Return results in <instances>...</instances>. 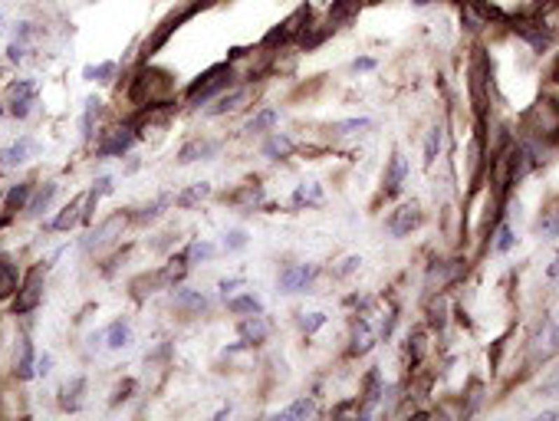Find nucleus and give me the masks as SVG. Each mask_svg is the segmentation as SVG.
Here are the masks:
<instances>
[{
    "label": "nucleus",
    "mask_w": 559,
    "mask_h": 421,
    "mask_svg": "<svg viewBox=\"0 0 559 421\" xmlns=\"http://www.w3.org/2000/svg\"><path fill=\"white\" fill-rule=\"evenodd\" d=\"M30 195H33V181L13 184L11 191H7V198H4V211H7V214H17V211H23V207L30 205Z\"/></svg>",
    "instance_id": "obj_18"
},
{
    "label": "nucleus",
    "mask_w": 559,
    "mask_h": 421,
    "mask_svg": "<svg viewBox=\"0 0 559 421\" xmlns=\"http://www.w3.org/2000/svg\"><path fill=\"white\" fill-rule=\"evenodd\" d=\"M234 66L230 63H217L211 66L205 76H198L191 86H188V92H184V99H188V106H205L207 99H214L217 92H224V89L234 86Z\"/></svg>",
    "instance_id": "obj_2"
},
{
    "label": "nucleus",
    "mask_w": 559,
    "mask_h": 421,
    "mask_svg": "<svg viewBox=\"0 0 559 421\" xmlns=\"http://www.w3.org/2000/svg\"><path fill=\"white\" fill-rule=\"evenodd\" d=\"M326 319H329V316L326 313H310V316H300V329L306 336H312L316 333V329H319V326H326Z\"/></svg>",
    "instance_id": "obj_39"
},
{
    "label": "nucleus",
    "mask_w": 559,
    "mask_h": 421,
    "mask_svg": "<svg viewBox=\"0 0 559 421\" xmlns=\"http://www.w3.org/2000/svg\"><path fill=\"white\" fill-rule=\"evenodd\" d=\"M237 333H240V339H244L247 346H260V343H267L270 323L263 319V313L244 316V319H240V326H237Z\"/></svg>",
    "instance_id": "obj_11"
},
{
    "label": "nucleus",
    "mask_w": 559,
    "mask_h": 421,
    "mask_svg": "<svg viewBox=\"0 0 559 421\" xmlns=\"http://www.w3.org/2000/svg\"><path fill=\"white\" fill-rule=\"evenodd\" d=\"M539 389L546 392V395H553V392H559V368H556V372H553V375L546 378V382H543V385H539Z\"/></svg>",
    "instance_id": "obj_44"
},
{
    "label": "nucleus",
    "mask_w": 559,
    "mask_h": 421,
    "mask_svg": "<svg viewBox=\"0 0 559 421\" xmlns=\"http://www.w3.org/2000/svg\"><path fill=\"white\" fill-rule=\"evenodd\" d=\"M116 73H118L116 63H99V66H86V69H83V79H89V83H112Z\"/></svg>",
    "instance_id": "obj_32"
},
{
    "label": "nucleus",
    "mask_w": 559,
    "mask_h": 421,
    "mask_svg": "<svg viewBox=\"0 0 559 421\" xmlns=\"http://www.w3.org/2000/svg\"><path fill=\"white\" fill-rule=\"evenodd\" d=\"M188 17H191V7H188V11H181V13H172V17H165L162 27H158V30H155V33L149 36V40H145V60L158 53V50L165 46V40H168V36H172L174 30H178V23L188 20Z\"/></svg>",
    "instance_id": "obj_10"
},
{
    "label": "nucleus",
    "mask_w": 559,
    "mask_h": 421,
    "mask_svg": "<svg viewBox=\"0 0 559 421\" xmlns=\"http://www.w3.org/2000/svg\"><path fill=\"white\" fill-rule=\"evenodd\" d=\"M405 174H408V162H405V155L395 151L392 158H388V172H385V191L388 195H395L401 181H405Z\"/></svg>",
    "instance_id": "obj_17"
},
{
    "label": "nucleus",
    "mask_w": 559,
    "mask_h": 421,
    "mask_svg": "<svg viewBox=\"0 0 559 421\" xmlns=\"http://www.w3.org/2000/svg\"><path fill=\"white\" fill-rule=\"evenodd\" d=\"M527 132L533 139H553V135H559V106L556 102L543 99V102H537V106L530 109Z\"/></svg>",
    "instance_id": "obj_3"
},
{
    "label": "nucleus",
    "mask_w": 559,
    "mask_h": 421,
    "mask_svg": "<svg viewBox=\"0 0 559 421\" xmlns=\"http://www.w3.org/2000/svg\"><path fill=\"white\" fill-rule=\"evenodd\" d=\"M372 66H375V60H368V56H362V60H355V63H352V69H355V73H359V69L366 73V69H372Z\"/></svg>",
    "instance_id": "obj_49"
},
{
    "label": "nucleus",
    "mask_w": 559,
    "mask_h": 421,
    "mask_svg": "<svg viewBox=\"0 0 559 421\" xmlns=\"http://www.w3.org/2000/svg\"><path fill=\"white\" fill-rule=\"evenodd\" d=\"M240 247H247V234L244 230H227L224 250H240Z\"/></svg>",
    "instance_id": "obj_40"
},
{
    "label": "nucleus",
    "mask_w": 559,
    "mask_h": 421,
    "mask_svg": "<svg viewBox=\"0 0 559 421\" xmlns=\"http://www.w3.org/2000/svg\"><path fill=\"white\" fill-rule=\"evenodd\" d=\"M83 392H86V378H83V375L69 378L63 389H60V408L76 411L79 405H83Z\"/></svg>",
    "instance_id": "obj_16"
},
{
    "label": "nucleus",
    "mask_w": 559,
    "mask_h": 421,
    "mask_svg": "<svg viewBox=\"0 0 559 421\" xmlns=\"http://www.w3.org/2000/svg\"><path fill=\"white\" fill-rule=\"evenodd\" d=\"M260 198H263L260 184H247V188H244L237 198H230V201H234V205H244V207H254V205H260Z\"/></svg>",
    "instance_id": "obj_37"
},
{
    "label": "nucleus",
    "mask_w": 559,
    "mask_h": 421,
    "mask_svg": "<svg viewBox=\"0 0 559 421\" xmlns=\"http://www.w3.org/2000/svg\"><path fill=\"white\" fill-rule=\"evenodd\" d=\"M132 389H135V382H125V385H118V389H116V399H112V401H125Z\"/></svg>",
    "instance_id": "obj_46"
},
{
    "label": "nucleus",
    "mask_w": 559,
    "mask_h": 421,
    "mask_svg": "<svg viewBox=\"0 0 559 421\" xmlns=\"http://www.w3.org/2000/svg\"><path fill=\"white\" fill-rule=\"evenodd\" d=\"M112 191V178L109 174H102V178H96V184H92V195L96 198H102V195H109Z\"/></svg>",
    "instance_id": "obj_42"
},
{
    "label": "nucleus",
    "mask_w": 559,
    "mask_h": 421,
    "mask_svg": "<svg viewBox=\"0 0 559 421\" xmlns=\"http://www.w3.org/2000/svg\"><path fill=\"white\" fill-rule=\"evenodd\" d=\"M135 139H139V135H135V125H122V129H112L106 139L99 142L96 155H99V158H109V155H125V151L132 149V142H135Z\"/></svg>",
    "instance_id": "obj_8"
},
{
    "label": "nucleus",
    "mask_w": 559,
    "mask_h": 421,
    "mask_svg": "<svg viewBox=\"0 0 559 421\" xmlns=\"http://www.w3.org/2000/svg\"><path fill=\"white\" fill-rule=\"evenodd\" d=\"M211 195V184H191V188H188V191H181V195L174 198V205L178 207H191V205H198V201H205V198Z\"/></svg>",
    "instance_id": "obj_30"
},
{
    "label": "nucleus",
    "mask_w": 559,
    "mask_h": 421,
    "mask_svg": "<svg viewBox=\"0 0 559 421\" xmlns=\"http://www.w3.org/2000/svg\"><path fill=\"white\" fill-rule=\"evenodd\" d=\"M43 267H33L27 277H23L20 290H17V300H13V316H27L33 313L40 300H43Z\"/></svg>",
    "instance_id": "obj_4"
},
{
    "label": "nucleus",
    "mask_w": 559,
    "mask_h": 421,
    "mask_svg": "<svg viewBox=\"0 0 559 421\" xmlns=\"http://www.w3.org/2000/svg\"><path fill=\"white\" fill-rule=\"evenodd\" d=\"M172 306L184 316H198L207 310V296H201L198 290H188V287H178L172 296Z\"/></svg>",
    "instance_id": "obj_14"
},
{
    "label": "nucleus",
    "mask_w": 559,
    "mask_h": 421,
    "mask_svg": "<svg viewBox=\"0 0 559 421\" xmlns=\"http://www.w3.org/2000/svg\"><path fill=\"white\" fill-rule=\"evenodd\" d=\"M539 230H543L546 237H559V198H553L549 207L543 211V217H539Z\"/></svg>",
    "instance_id": "obj_25"
},
{
    "label": "nucleus",
    "mask_w": 559,
    "mask_h": 421,
    "mask_svg": "<svg viewBox=\"0 0 559 421\" xmlns=\"http://www.w3.org/2000/svg\"><path fill=\"white\" fill-rule=\"evenodd\" d=\"M549 277H559V257H556V263L549 267Z\"/></svg>",
    "instance_id": "obj_50"
},
{
    "label": "nucleus",
    "mask_w": 559,
    "mask_h": 421,
    "mask_svg": "<svg viewBox=\"0 0 559 421\" xmlns=\"http://www.w3.org/2000/svg\"><path fill=\"white\" fill-rule=\"evenodd\" d=\"M290 151H293V142L287 139V135H280V132H273L267 139V145H263V155H267V158H287Z\"/></svg>",
    "instance_id": "obj_26"
},
{
    "label": "nucleus",
    "mask_w": 559,
    "mask_h": 421,
    "mask_svg": "<svg viewBox=\"0 0 559 421\" xmlns=\"http://www.w3.org/2000/svg\"><path fill=\"white\" fill-rule=\"evenodd\" d=\"M359 263H362V260H359V257H349V260H343V267H339V270H336V273H352L355 267H359Z\"/></svg>",
    "instance_id": "obj_48"
},
{
    "label": "nucleus",
    "mask_w": 559,
    "mask_h": 421,
    "mask_svg": "<svg viewBox=\"0 0 559 421\" xmlns=\"http://www.w3.org/2000/svg\"><path fill=\"white\" fill-rule=\"evenodd\" d=\"M125 224H129V214L106 217V221H102V224H99L96 230L83 240V250H86V254H99V250H106L116 237H122V227H125Z\"/></svg>",
    "instance_id": "obj_5"
},
{
    "label": "nucleus",
    "mask_w": 559,
    "mask_h": 421,
    "mask_svg": "<svg viewBox=\"0 0 559 421\" xmlns=\"http://www.w3.org/2000/svg\"><path fill=\"white\" fill-rule=\"evenodd\" d=\"M50 368H53V356H40V359H36V372H40V375H50Z\"/></svg>",
    "instance_id": "obj_45"
},
{
    "label": "nucleus",
    "mask_w": 559,
    "mask_h": 421,
    "mask_svg": "<svg viewBox=\"0 0 559 421\" xmlns=\"http://www.w3.org/2000/svg\"><path fill=\"white\" fill-rule=\"evenodd\" d=\"M418 221H421L418 205H401L395 214L388 217V230L395 237H405V234H411V227H418Z\"/></svg>",
    "instance_id": "obj_15"
},
{
    "label": "nucleus",
    "mask_w": 559,
    "mask_h": 421,
    "mask_svg": "<svg viewBox=\"0 0 559 421\" xmlns=\"http://www.w3.org/2000/svg\"><path fill=\"white\" fill-rule=\"evenodd\" d=\"M184 257H188V263H201V260H211V257H214V244H191V247L184 250Z\"/></svg>",
    "instance_id": "obj_36"
},
{
    "label": "nucleus",
    "mask_w": 559,
    "mask_h": 421,
    "mask_svg": "<svg viewBox=\"0 0 559 421\" xmlns=\"http://www.w3.org/2000/svg\"><path fill=\"white\" fill-rule=\"evenodd\" d=\"M368 125H372V122L368 119H362V116H359V119H345V122H333V135H355V132H362V129H368Z\"/></svg>",
    "instance_id": "obj_35"
},
{
    "label": "nucleus",
    "mask_w": 559,
    "mask_h": 421,
    "mask_svg": "<svg viewBox=\"0 0 559 421\" xmlns=\"http://www.w3.org/2000/svg\"><path fill=\"white\" fill-rule=\"evenodd\" d=\"M17 415H23V392L13 378H7L0 385V418H17Z\"/></svg>",
    "instance_id": "obj_13"
},
{
    "label": "nucleus",
    "mask_w": 559,
    "mask_h": 421,
    "mask_svg": "<svg viewBox=\"0 0 559 421\" xmlns=\"http://www.w3.org/2000/svg\"><path fill=\"white\" fill-rule=\"evenodd\" d=\"M53 198H56V184H53V181H46L43 188H40V191L33 195V201L27 205V211H30V214H43L46 207H50V201H53Z\"/></svg>",
    "instance_id": "obj_28"
},
{
    "label": "nucleus",
    "mask_w": 559,
    "mask_h": 421,
    "mask_svg": "<svg viewBox=\"0 0 559 421\" xmlns=\"http://www.w3.org/2000/svg\"><path fill=\"white\" fill-rule=\"evenodd\" d=\"M89 201H92V191H83V195H76L69 205H63V211L50 221L53 230H73L79 221H86V211H89Z\"/></svg>",
    "instance_id": "obj_6"
},
{
    "label": "nucleus",
    "mask_w": 559,
    "mask_h": 421,
    "mask_svg": "<svg viewBox=\"0 0 559 421\" xmlns=\"http://www.w3.org/2000/svg\"><path fill=\"white\" fill-rule=\"evenodd\" d=\"M33 151H36V142L23 135V139L17 142V145H11V149L4 151V165H7V168H17V165H23L27 158H30Z\"/></svg>",
    "instance_id": "obj_20"
},
{
    "label": "nucleus",
    "mask_w": 559,
    "mask_h": 421,
    "mask_svg": "<svg viewBox=\"0 0 559 421\" xmlns=\"http://www.w3.org/2000/svg\"><path fill=\"white\" fill-rule=\"evenodd\" d=\"M99 112H102V102H99L96 96L92 99H86V112H83V139H92V135H96V119H99Z\"/></svg>",
    "instance_id": "obj_29"
},
{
    "label": "nucleus",
    "mask_w": 559,
    "mask_h": 421,
    "mask_svg": "<svg viewBox=\"0 0 559 421\" xmlns=\"http://www.w3.org/2000/svg\"><path fill=\"white\" fill-rule=\"evenodd\" d=\"M250 96H254V89H250V86L230 89V92H224V96H217V102L207 109V116H227V112H237V109H244V102H250Z\"/></svg>",
    "instance_id": "obj_12"
},
{
    "label": "nucleus",
    "mask_w": 559,
    "mask_h": 421,
    "mask_svg": "<svg viewBox=\"0 0 559 421\" xmlns=\"http://www.w3.org/2000/svg\"><path fill=\"white\" fill-rule=\"evenodd\" d=\"M217 151H221V142H214V139H191V142H184L181 149H178V162H181V165L207 162V158H214Z\"/></svg>",
    "instance_id": "obj_9"
},
{
    "label": "nucleus",
    "mask_w": 559,
    "mask_h": 421,
    "mask_svg": "<svg viewBox=\"0 0 559 421\" xmlns=\"http://www.w3.org/2000/svg\"><path fill=\"white\" fill-rule=\"evenodd\" d=\"M165 205H168L165 198H162V201H155V205H149L145 211H142V214H135V221H139V224H145V221H155V217L162 214V207H165Z\"/></svg>",
    "instance_id": "obj_41"
},
{
    "label": "nucleus",
    "mask_w": 559,
    "mask_h": 421,
    "mask_svg": "<svg viewBox=\"0 0 559 421\" xmlns=\"http://www.w3.org/2000/svg\"><path fill=\"white\" fill-rule=\"evenodd\" d=\"M174 96V79L168 69L162 66H142L135 79L129 86V99L142 109H155V106H168Z\"/></svg>",
    "instance_id": "obj_1"
},
{
    "label": "nucleus",
    "mask_w": 559,
    "mask_h": 421,
    "mask_svg": "<svg viewBox=\"0 0 559 421\" xmlns=\"http://www.w3.org/2000/svg\"><path fill=\"white\" fill-rule=\"evenodd\" d=\"M510 247H513V230H510V224H500V227H497L494 250H497V254H506Z\"/></svg>",
    "instance_id": "obj_38"
},
{
    "label": "nucleus",
    "mask_w": 559,
    "mask_h": 421,
    "mask_svg": "<svg viewBox=\"0 0 559 421\" xmlns=\"http://www.w3.org/2000/svg\"><path fill=\"white\" fill-rule=\"evenodd\" d=\"M240 283H244V280H240V277H234V280H221V293H224V296H227V293H234L237 287H240Z\"/></svg>",
    "instance_id": "obj_47"
},
{
    "label": "nucleus",
    "mask_w": 559,
    "mask_h": 421,
    "mask_svg": "<svg viewBox=\"0 0 559 421\" xmlns=\"http://www.w3.org/2000/svg\"><path fill=\"white\" fill-rule=\"evenodd\" d=\"M441 145H444V132L441 125H434L428 132V145H425V165H434V158L441 155Z\"/></svg>",
    "instance_id": "obj_34"
},
{
    "label": "nucleus",
    "mask_w": 559,
    "mask_h": 421,
    "mask_svg": "<svg viewBox=\"0 0 559 421\" xmlns=\"http://www.w3.org/2000/svg\"><path fill=\"white\" fill-rule=\"evenodd\" d=\"M359 7H362V0H336L333 7H329V27H339V23H349L355 17V13H359Z\"/></svg>",
    "instance_id": "obj_19"
},
{
    "label": "nucleus",
    "mask_w": 559,
    "mask_h": 421,
    "mask_svg": "<svg viewBox=\"0 0 559 421\" xmlns=\"http://www.w3.org/2000/svg\"><path fill=\"white\" fill-rule=\"evenodd\" d=\"M312 277H316V267H312V263H290V267H283V270H280L277 287L283 293H300V290L310 287Z\"/></svg>",
    "instance_id": "obj_7"
},
{
    "label": "nucleus",
    "mask_w": 559,
    "mask_h": 421,
    "mask_svg": "<svg viewBox=\"0 0 559 421\" xmlns=\"http://www.w3.org/2000/svg\"><path fill=\"white\" fill-rule=\"evenodd\" d=\"M0 116H4V109H0Z\"/></svg>",
    "instance_id": "obj_51"
},
{
    "label": "nucleus",
    "mask_w": 559,
    "mask_h": 421,
    "mask_svg": "<svg viewBox=\"0 0 559 421\" xmlns=\"http://www.w3.org/2000/svg\"><path fill=\"white\" fill-rule=\"evenodd\" d=\"M7 60H11V63H20V60H23V43L13 40V43L7 46Z\"/></svg>",
    "instance_id": "obj_43"
},
{
    "label": "nucleus",
    "mask_w": 559,
    "mask_h": 421,
    "mask_svg": "<svg viewBox=\"0 0 559 421\" xmlns=\"http://www.w3.org/2000/svg\"><path fill=\"white\" fill-rule=\"evenodd\" d=\"M129 343H132V326L125 323V319H116L106 333V346L109 349H125Z\"/></svg>",
    "instance_id": "obj_22"
},
{
    "label": "nucleus",
    "mask_w": 559,
    "mask_h": 421,
    "mask_svg": "<svg viewBox=\"0 0 559 421\" xmlns=\"http://www.w3.org/2000/svg\"><path fill=\"white\" fill-rule=\"evenodd\" d=\"M312 415H316V401H312V399H296L290 408L280 411V418H283V421H287V418H312Z\"/></svg>",
    "instance_id": "obj_31"
},
{
    "label": "nucleus",
    "mask_w": 559,
    "mask_h": 421,
    "mask_svg": "<svg viewBox=\"0 0 559 421\" xmlns=\"http://www.w3.org/2000/svg\"><path fill=\"white\" fill-rule=\"evenodd\" d=\"M36 372V356H33V343L23 336L20 339V359H17V375L20 378H30Z\"/></svg>",
    "instance_id": "obj_23"
},
{
    "label": "nucleus",
    "mask_w": 559,
    "mask_h": 421,
    "mask_svg": "<svg viewBox=\"0 0 559 421\" xmlns=\"http://www.w3.org/2000/svg\"><path fill=\"white\" fill-rule=\"evenodd\" d=\"M319 201H323V188H319V184H300V188H296V191H293V205L296 207H310V205H319Z\"/></svg>",
    "instance_id": "obj_27"
},
{
    "label": "nucleus",
    "mask_w": 559,
    "mask_h": 421,
    "mask_svg": "<svg viewBox=\"0 0 559 421\" xmlns=\"http://www.w3.org/2000/svg\"><path fill=\"white\" fill-rule=\"evenodd\" d=\"M17 290H20V277H17V270H13L7 260H0V300L13 296Z\"/></svg>",
    "instance_id": "obj_24"
},
{
    "label": "nucleus",
    "mask_w": 559,
    "mask_h": 421,
    "mask_svg": "<svg viewBox=\"0 0 559 421\" xmlns=\"http://www.w3.org/2000/svg\"><path fill=\"white\" fill-rule=\"evenodd\" d=\"M227 310L234 316H254V313H263V303H260L254 293H244V296H230V300H227Z\"/></svg>",
    "instance_id": "obj_21"
},
{
    "label": "nucleus",
    "mask_w": 559,
    "mask_h": 421,
    "mask_svg": "<svg viewBox=\"0 0 559 421\" xmlns=\"http://www.w3.org/2000/svg\"><path fill=\"white\" fill-rule=\"evenodd\" d=\"M277 119H280L277 109H263V112H257V116L247 122V129H244V132H250V135H254V132H267V129L277 125Z\"/></svg>",
    "instance_id": "obj_33"
}]
</instances>
